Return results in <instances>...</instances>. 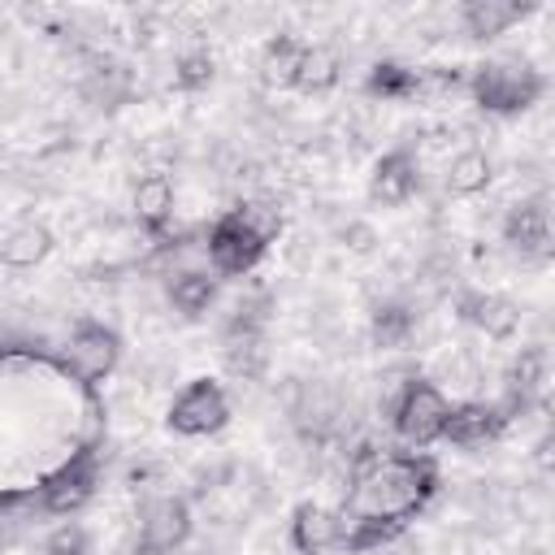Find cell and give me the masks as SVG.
<instances>
[{
	"label": "cell",
	"instance_id": "5b68a950",
	"mask_svg": "<svg viewBox=\"0 0 555 555\" xmlns=\"http://www.w3.org/2000/svg\"><path fill=\"white\" fill-rule=\"evenodd\" d=\"M451 399L429 382V377H408L390 403V425L395 438L408 451H425L434 442H442V425H447Z\"/></svg>",
	"mask_w": 555,
	"mask_h": 555
},
{
	"label": "cell",
	"instance_id": "9c48e42d",
	"mask_svg": "<svg viewBox=\"0 0 555 555\" xmlns=\"http://www.w3.org/2000/svg\"><path fill=\"white\" fill-rule=\"evenodd\" d=\"M512 425V412L499 399H468V403H451L447 425H442V442L477 451L486 442H499Z\"/></svg>",
	"mask_w": 555,
	"mask_h": 555
},
{
	"label": "cell",
	"instance_id": "6da1fadb",
	"mask_svg": "<svg viewBox=\"0 0 555 555\" xmlns=\"http://www.w3.org/2000/svg\"><path fill=\"white\" fill-rule=\"evenodd\" d=\"M434 490H438V464L425 451L360 442L347 455V494L338 507L347 520L343 551H373L395 542L425 512Z\"/></svg>",
	"mask_w": 555,
	"mask_h": 555
},
{
	"label": "cell",
	"instance_id": "277c9868",
	"mask_svg": "<svg viewBox=\"0 0 555 555\" xmlns=\"http://www.w3.org/2000/svg\"><path fill=\"white\" fill-rule=\"evenodd\" d=\"M221 360L230 377L260 382L269 369V295L238 299L221 325Z\"/></svg>",
	"mask_w": 555,
	"mask_h": 555
},
{
	"label": "cell",
	"instance_id": "7a4b0ae2",
	"mask_svg": "<svg viewBox=\"0 0 555 555\" xmlns=\"http://www.w3.org/2000/svg\"><path fill=\"white\" fill-rule=\"evenodd\" d=\"M282 234V212L273 204H234L225 208L208 234H204V251H208V264L217 278H247L269 243Z\"/></svg>",
	"mask_w": 555,
	"mask_h": 555
},
{
	"label": "cell",
	"instance_id": "44dd1931",
	"mask_svg": "<svg viewBox=\"0 0 555 555\" xmlns=\"http://www.w3.org/2000/svg\"><path fill=\"white\" fill-rule=\"evenodd\" d=\"M412 334H416V308L412 304H403V299H382V304H373V312H369V338H373V347H408L412 343Z\"/></svg>",
	"mask_w": 555,
	"mask_h": 555
},
{
	"label": "cell",
	"instance_id": "7402d4cb",
	"mask_svg": "<svg viewBox=\"0 0 555 555\" xmlns=\"http://www.w3.org/2000/svg\"><path fill=\"white\" fill-rule=\"evenodd\" d=\"M490 178H494V160H490V152H481V147H460V152L447 160V173H442L447 191L460 195V199L481 195V191L490 186Z\"/></svg>",
	"mask_w": 555,
	"mask_h": 555
},
{
	"label": "cell",
	"instance_id": "d4e9b609",
	"mask_svg": "<svg viewBox=\"0 0 555 555\" xmlns=\"http://www.w3.org/2000/svg\"><path fill=\"white\" fill-rule=\"evenodd\" d=\"M212 74H217V61L195 48V52H182V56H178V65H173V87H178V91H204V87L212 82Z\"/></svg>",
	"mask_w": 555,
	"mask_h": 555
},
{
	"label": "cell",
	"instance_id": "8992f818",
	"mask_svg": "<svg viewBox=\"0 0 555 555\" xmlns=\"http://www.w3.org/2000/svg\"><path fill=\"white\" fill-rule=\"evenodd\" d=\"M195 520H191V503L182 494H147L134 507V555H173L178 546H186Z\"/></svg>",
	"mask_w": 555,
	"mask_h": 555
},
{
	"label": "cell",
	"instance_id": "5bb4252c",
	"mask_svg": "<svg viewBox=\"0 0 555 555\" xmlns=\"http://www.w3.org/2000/svg\"><path fill=\"white\" fill-rule=\"evenodd\" d=\"M347 538V520L338 507H325L317 499L295 503L291 512V546L299 555H325V551H343Z\"/></svg>",
	"mask_w": 555,
	"mask_h": 555
},
{
	"label": "cell",
	"instance_id": "4316f807",
	"mask_svg": "<svg viewBox=\"0 0 555 555\" xmlns=\"http://www.w3.org/2000/svg\"><path fill=\"white\" fill-rule=\"evenodd\" d=\"M0 546H4V538H0Z\"/></svg>",
	"mask_w": 555,
	"mask_h": 555
},
{
	"label": "cell",
	"instance_id": "ffe728a7",
	"mask_svg": "<svg viewBox=\"0 0 555 555\" xmlns=\"http://www.w3.org/2000/svg\"><path fill=\"white\" fill-rule=\"evenodd\" d=\"M338 78H343V61H338V52H334L330 43H304L291 91L325 95V91H334V87H338Z\"/></svg>",
	"mask_w": 555,
	"mask_h": 555
},
{
	"label": "cell",
	"instance_id": "ac0fdd59",
	"mask_svg": "<svg viewBox=\"0 0 555 555\" xmlns=\"http://www.w3.org/2000/svg\"><path fill=\"white\" fill-rule=\"evenodd\" d=\"M134 221L152 234V238H169V221H173V182L165 173H143L134 182Z\"/></svg>",
	"mask_w": 555,
	"mask_h": 555
},
{
	"label": "cell",
	"instance_id": "8fae6325",
	"mask_svg": "<svg viewBox=\"0 0 555 555\" xmlns=\"http://www.w3.org/2000/svg\"><path fill=\"white\" fill-rule=\"evenodd\" d=\"M95 481H100V468H95V455L82 451L74 455L69 464H61L43 486H39V507L48 516H74L91 503L95 494Z\"/></svg>",
	"mask_w": 555,
	"mask_h": 555
},
{
	"label": "cell",
	"instance_id": "9a60e30c",
	"mask_svg": "<svg viewBox=\"0 0 555 555\" xmlns=\"http://www.w3.org/2000/svg\"><path fill=\"white\" fill-rule=\"evenodd\" d=\"M542 390H546V351L542 347H520V356L507 364L503 373V408L516 416H525L529 408L542 403Z\"/></svg>",
	"mask_w": 555,
	"mask_h": 555
},
{
	"label": "cell",
	"instance_id": "7c38bea8",
	"mask_svg": "<svg viewBox=\"0 0 555 555\" xmlns=\"http://www.w3.org/2000/svg\"><path fill=\"white\" fill-rule=\"evenodd\" d=\"M416 191H421V156L408 143H399V147H390L373 160V173H369V199L373 204L399 208Z\"/></svg>",
	"mask_w": 555,
	"mask_h": 555
},
{
	"label": "cell",
	"instance_id": "3957f363",
	"mask_svg": "<svg viewBox=\"0 0 555 555\" xmlns=\"http://www.w3.org/2000/svg\"><path fill=\"white\" fill-rule=\"evenodd\" d=\"M473 104L481 113H494V117H516V113H529L542 95H546V78L542 69H533L529 61L520 56H503V61H481L473 65V74L464 78Z\"/></svg>",
	"mask_w": 555,
	"mask_h": 555
},
{
	"label": "cell",
	"instance_id": "4fadbf2b",
	"mask_svg": "<svg viewBox=\"0 0 555 555\" xmlns=\"http://www.w3.org/2000/svg\"><path fill=\"white\" fill-rule=\"evenodd\" d=\"M455 317H460L464 325H473L477 334L494 338V343H503V338H512V334L520 330V308H516V299H507V295H499V291H477V286L455 291Z\"/></svg>",
	"mask_w": 555,
	"mask_h": 555
},
{
	"label": "cell",
	"instance_id": "30bf717a",
	"mask_svg": "<svg viewBox=\"0 0 555 555\" xmlns=\"http://www.w3.org/2000/svg\"><path fill=\"white\" fill-rule=\"evenodd\" d=\"M503 243L520 256V260H546L551 256V204L546 195H525L503 212L499 225Z\"/></svg>",
	"mask_w": 555,
	"mask_h": 555
},
{
	"label": "cell",
	"instance_id": "603a6c76",
	"mask_svg": "<svg viewBox=\"0 0 555 555\" xmlns=\"http://www.w3.org/2000/svg\"><path fill=\"white\" fill-rule=\"evenodd\" d=\"M364 91L373 100H386V104H403V100H416L421 95V69L416 65H403V61H377L364 78Z\"/></svg>",
	"mask_w": 555,
	"mask_h": 555
},
{
	"label": "cell",
	"instance_id": "e0dca14e",
	"mask_svg": "<svg viewBox=\"0 0 555 555\" xmlns=\"http://www.w3.org/2000/svg\"><path fill=\"white\" fill-rule=\"evenodd\" d=\"M56 238L43 221H13L9 230H0V264L4 269H35L52 256Z\"/></svg>",
	"mask_w": 555,
	"mask_h": 555
},
{
	"label": "cell",
	"instance_id": "cb8c5ba5",
	"mask_svg": "<svg viewBox=\"0 0 555 555\" xmlns=\"http://www.w3.org/2000/svg\"><path fill=\"white\" fill-rule=\"evenodd\" d=\"M299 52H304V43L295 35H273L260 48V65H256L260 69V82L273 87V91H291L295 69H299Z\"/></svg>",
	"mask_w": 555,
	"mask_h": 555
},
{
	"label": "cell",
	"instance_id": "d6986e66",
	"mask_svg": "<svg viewBox=\"0 0 555 555\" xmlns=\"http://www.w3.org/2000/svg\"><path fill=\"white\" fill-rule=\"evenodd\" d=\"M165 291H169V304L182 317H204L221 295V278L208 273V269H173Z\"/></svg>",
	"mask_w": 555,
	"mask_h": 555
},
{
	"label": "cell",
	"instance_id": "2e32d148",
	"mask_svg": "<svg viewBox=\"0 0 555 555\" xmlns=\"http://www.w3.org/2000/svg\"><path fill=\"white\" fill-rule=\"evenodd\" d=\"M529 13L533 4H520V0H468L460 4V26L468 39H499Z\"/></svg>",
	"mask_w": 555,
	"mask_h": 555
},
{
	"label": "cell",
	"instance_id": "ba28073f",
	"mask_svg": "<svg viewBox=\"0 0 555 555\" xmlns=\"http://www.w3.org/2000/svg\"><path fill=\"white\" fill-rule=\"evenodd\" d=\"M121 360V338L113 325H100V321H78L69 343H65V369L82 382V386H95L104 382Z\"/></svg>",
	"mask_w": 555,
	"mask_h": 555
},
{
	"label": "cell",
	"instance_id": "484cf974",
	"mask_svg": "<svg viewBox=\"0 0 555 555\" xmlns=\"http://www.w3.org/2000/svg\"><path fill=\"white\" fill-rule=\"evenodd\" d=\"M43 555H91V533L78 520H65V525H56L48 533Z\"/></svg>",
	"mask_w": 555,
	"mask_h": 555
},
{
	"label": "cell",
	"instance_id": "52a82bcc",
	"mask_svg": "<svg viewBox=\"0 0 555 555\" xmlns=\"http://www.w3.org/2000/svg\"><path fill=\"white\" fill-rule=\"evenodd\" d=\"M165 425L178 434V438H208V434H221L230 425V399H225V386L217 377H191L169 412H165Z\"/></svg>",
	"mask_w": 555,
	"mask_h": 555
}]
</instances>
